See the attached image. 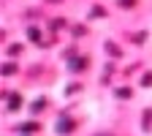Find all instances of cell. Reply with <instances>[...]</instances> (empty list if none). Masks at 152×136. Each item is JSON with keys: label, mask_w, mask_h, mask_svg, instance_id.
<instances>
[{"label": "cell", "mask_w": 152, "mask_h": 136, "mask_svg": "<svg viewBox=\"0 0 152 136\" xmlns=\"http://www.w3.org/2000/svg\"><path fill=\"white\" fill-rule=\"evenodd\" d=\"M95 136H111V133H95Z\"/></svg>", "instance_id": "cell-3"}, {"label": "cell", "mask_w": 152, "mask_h": 136, "mask_svg": "<svg viewBox=\"0 0 152 136\" xmlns=\"http://www.w3.org/2000/svg\"><path fill=\"white\" fill-rule=\"evenodd\" d=\"M71 128H73V123H68V120H65V117H63V120H60V125H57V131H60V133H68V131H71Z\"/></svg>", "instance_id": "cell-1"}, {"label": "cell", "mask_w": 152, "mask_h": 136, "mask_svg": "<svg viewBox=\"0 0 152 136\" xmlns=\"http://www.w3.org/2000/svg\"><path fill=\"white\" fill-rule=\"evenodd\" d=\"M8 109H19V95H8Z\"/></svg>", "instance_id": "cell-2"}]
</instances>
